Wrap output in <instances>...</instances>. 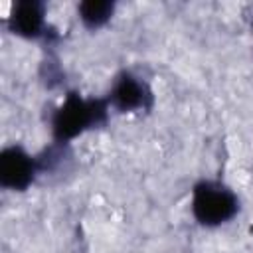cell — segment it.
<instances>
[{"label":"cell","mask_w":253,"mask_h":253,"mask_svg":"<svg viewBox=\"0 0 253 253\" xmlns=\"http://www.w3.org/2000/svg\"><path fill=\"white\" fill-rule=\"evenodd\" d=\"M192 215L204 227L227 223L239 210L237 196L223 184L202 180L192 190Z\"/></svg>","instance_id":"obj_1"},{"label":"cell","mask_w":253,"mask_h":253,"mask_svg":"<svg viewBox=\"0 0 253 253\" xmlns=\"http://www.w3.org/2000/svg\"><path fill=\"white\" fill-rule=\"evenodd\" d=\"M107 107L103 101L95 99H83L79 95H67L63 105L55 111L51 119V130L55 140L67 142L81 132L89 130L91 126H97L105 121Z\"/></svg>","instance_id":"obj_2"},{"label":"cell","mask_w":253,"mask_h":253,"mask_svg":"<svg viewBox=\"0 0 253 253\" xmlns=\"http://www.w3.org/2000/svg\"><path fill=\"white\" fill-rule=\"evenodd\" d=\"M38 174V164L22 146H6L0 152V184L8 190H26Z\"/></svg>","instance_id":"obj_3"},{"label":"cell","mask_w":253,"mask_h":253,"mask_svg":"<svg viewBox=\"0 0 253 253\" xmlns=\"http://www.w3.org/2000/svg\"><path fill=\"white\" fill-rule=\"evenodd\" d=\"M148 99H150L148 87L132 73L119 75L109 93V103L121 113H134L138 109H144Z\"/></svg>","instance_id":"obj_4"},{"label":"cell","mask_w":253,"mask_h":253,"mask_svg":"<svg viewBox=\"0 0 253 253\" xmlns=\"http://www.w3.org/2000/svg\"><path fill=\"white\" fill-rule=\"evenodd\" d=\"M8 26L20 38L32 40V38L42 36L43 26H45L43 4L36 0H24V2L14 4L8 16Z\"/></svg>","instance_id":"obj_5"},{"label":"cell","mask_w":253,"mask_h":253,"mask_svg":"<svg viewBox=\"0 0 253 253\" xmlns=\"http://www.w3.org/2000/svg\"><path fill=\"white\" fill-rule=\"evenodd\" d=\"M79 20L83 22L85 28L89 30H99L103 28L115 14V2L109 0H85L77 6Z\"/></svg>","instance_id":"obj_6"}]
</instances>
